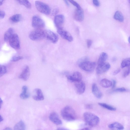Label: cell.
Instances as JSON below:
<instances>
[{
  "instance_id": "74e56055",
  "label": "cell",
  "mask_w": 130,
  "mask_h": 130,
  "mask_svg": "<svg viewBox=\"0 0 130 130\" xmlns=\"http://www.w3.org/2000/svg\"><path fill=\"white\" fill-rule=\"evenodd\" d=\"M120 71L121 70L120 69H117V70L114 71V72H113V75H115L117 74H118L120 72Z\"/></svg>"
},
{
  "instance_id": "1f68e13d",
  "label": "cell",
  "mask_w": 130,
  "mask_h": 130,
  "mask_svg": "<svg viewBox=\"0 0 130 130\" xmlns=\"http://www.w3.org/2000/svg\"><path fill=\"white\" fill-rule=\"evenodd\" d=\"M126 89L124 87H121L115 89L114 91L118 92H123L126 91Z\"/></svg>"
},
{
  "instance_id": "d4e9b609",
  "label": "cell",
  "mask_w": 130,
  "mask_h": 130,
  "mask_svg": "<svg viewBox=\"0 0 130 130\" xmlns=\"http://www.w3.org/2000/svg\"><path fill=\"white\" fill-rule=\"evenodd\" d=\"M114 18L116 20L122 22L124 21L123 16L121 12L119 11H117L114 15Z\"/></svg>"
},
{
  "instance_id": "7dc6e473",
  "label": "cell",
  "mask_w": 130,
  "mask_h": 130,
  "mask_svg": "<svg viewBox=\"0 0 130 130\" xmlns=\"http://www.w3.org/2000/svg\"><path fill=\"white\" fill-rule=\"evenodd\" d=\"M80 130H90L88 128H83L82 129Z\"/></svg>"
},
{
  "instance_id": "8fae6325",
  "label": "cell",
  "mask_w": 130,
  "mask_h": 130,
  "mask_svg": "<svg viewBox=\"0 0 130 130\" xmlns=\"http://www.w3.org/2000/svg\"><path fill=\"white\" fill-rule=\"evenodd\" d=\"M57 32L60 36L63 39L71 42L73 39L72 35L67 31L64 30L62 28L57 29Z\"/></svg>"
},
{
  "instance_id": "f1b7e54d",
  "label": "cell",
  "mask_w": 130,
  "mask_h": 130,
  "mask_svg": "<svg viewBox=\"0 0 130 130\" xmlns=\"http://www.w3.org/2000/svg\"><path fill=\"white\" fill-rule=\"evenodd\" d=\"M130 60L129 58H128L123 60L122 62L121 66L122 68L126 67H129L130 66Z\"/></svg>"
},
{
  "instance_id": "d590c367",
  "label": "cell",
  "mask_w": 130,
  "mask_h": 130,
  "mask_svg": "<svg viewBox=\"0 0 130 130\" xmlns=\"http://www.w3.org/2000/svg\"><path fill=\"white\" fill-rule=\"evenodd\" d=\"M92 41V40L90 39H88L87 41V44L88 48H89L91 46Z\"/></svg>"
},
{
  "instance_id": "d6a6232c",
  "label": "cell",
  "mask_w": 130,
  "mask_h": 130,
  "mask_svg": "<svg viewBox=\"0 0 130 130\" xmlns=\"http://www.w3.org/2000/svg\"><path fill=\"white\" fill-rule=\"evenodd\" d=\"M69 1L74 6L76 7L77 8H81L80 5L76 2L73 0H69Z\"/></svg>"
},
{
  "instance_id": "52a82bcc",
  "label": "cell",
  "mask_w": 130,
  "mask_h": 130,
  "mask_svg": "<svg viewBox=\"0 0 130 130\" xmlns=\"http://www.w3.org/2000/svg\"><path fill=\"white\" fill-rule=\"evenodd\" d=\"M10 46L15 49H18L20 48V43L19 38L18 35L13 34L9 40Z\"/></svg>"
},
{
  "instance_id": "60d3db41",
  "label": "cell",
  "mask_w": 130,
  "mask_h": 130,
  "mask_svg": "<svg viewBox=\"0 0 130 130\" xmlns=\"http://www.w3.org/2000/svg\"><path fill=\"white\" fill-rule=\"evenodd\" d=\"M56 130H68L66 129L63 128H58Z\"/></svg>"
},
{
  "instance_id": "44dd1931",
  "label": "cell",
  "mask_w": 130,
  "mask_h": 130,
  "mask_svg": "<svg viewBox=\"0 0 130 130\" xmlns=\"http://www.w3.org/2000/svg\"><path fill=\"white\" fill-rule=\"evenodd\" d=\"M14 34V30L12 28H9L6 32L4 35V41L7 42L9 40L10 38Z\"/></svg>"
},
{
  "instance_id": "bcb514c9",
  "label": "cell",
  "mask_w": 130,
  "mask_h": 130,
  "mask_svg": "<svg viewBox=\"0 0 130 130\" xmlns=\"http://www.w3.org/2000/svg\"><path fill=\"white\" fill-rule=\"evenodd\" d=\"M4 1L0 0V6H1L3 3Z\"/></svg>"
},
{
  "instance_id": "f546056e",
  "label": "cell",
  "mask_w": 130,
  "mask_h": 130,
  "mask_svg": "<svg viewBox=\"0 0 130 130\" xmlns=\"http://www.w3.org/2000/svg\"><path fill=\"white\" fill-rule=\"evenodd\" d=\"M7 72L6 68L5 66L0 65V77L6 73Z\"/></svg>"
},
{
  "instance_id": "2e32d148",
  "label": "cell",
  "mask_w": 130,
  "mask_h": 130,
  "mask_svg": "<svg viewBox=\"0 0 130 130\" xmlns=\"http://www.w3.org/2000/svg\"><path fill=\"white\" fill-rule=\"evenodd\" d=\"M36 94L32 96V98L37 101L43 100L44 99V96L41 90L40 89H35L34 91Z\"/></svg>"
},
{
  "instance_id": "cb8c5ba5",
  "label": "cell",
  "mask_w": 130,
  "mask_h": 130,
  "mask_svg": "<svg viewBox=\"0 0 130 130\" xmlns=\"http://www.w3.org/2000/svg\"><path fill=\"white\" fill-rule=\"evenodd\" d=\"M108 56L107 54L104 52L100 54L98 61V64H100L105 62L108 58Z\"/></svg>"
},
{
  "instance_id": "f35d334b",
  "label": "cell",
  "mask_w": 130,
  "mask_h": 130,
  "mask_svg": "<svg viewBox=\"0 0 130 130\" xmlns=\"http://www.w3.org/2000/svg\"><path fill=\"white\" fill-rule=\"evenodd\" d=\"M116 81L115 80H113L112 82V89L115 88L116 85Z\"/></svg>"
},
{
  "instance_id": "83f0119b",
  "label": "cell",
  "mask_w": 130,
  "mask_h": 130,
  "mask_svg": "<svg viewBox=\"0 0 130 130\" xmlns=\"http://www.w3.org/2000/svg\"><path fill=\"white\" fill-rule=\"evenodd\" d=\"M18 1L20 4L24 5L28 9H30L31 8V4L28 1L19 0Z\"/></svg>"
},
{
  "instance_id": "ab89813d",
  "label": "cell",
  "mask_w": 130,
  "mask_h": 130,
  "mask_svg": "<svg viewBox=\"0 0 130 130\" xmlns=\"http://www.w3.org/2000/svg\"><path fill=\"white\" fill-rule=\"evenodd\" d=\"M3 103V101L0 98V109L1 108Z\"/></svg>"
},
{
  "instance_id": "c3c4849f",
  "label": "cell",
  "mask_w": 130,
  "mask_h": 130,
  "mask_svg": "<svg viewBox=\"0 0 130 130\" xmlns=\"http://www.w3.org/2000/svg\"><path fill=\"white\" fill-rule=\"evenodd\" d=\"M128 41L129 43L130 42V37H129L128 39Z\"/></svg>"
},
{
  "instance_id": "5bb4252c",
  "label": "cell",
  "mask_w": 130,
  "mask_h": 130,
  "mask_svg": "<svg viewBox=\"0 0 130 130\" xmlns=\"http://www.w3.org/2000/svg\"><path fill=\"white\" fill-rule=\"evenodd\" d=\"M74 19L77 21L81 22L83 21L84 18V14L83 10L81 7L76 8L74 12Z\"/></svg>"
},
{
  "instance_id": "ee69618b",
  "label": "cell",
  "mask_w": 130,
  "mask_h": 130,
  "mask_svg": "<svg viewBox=\"0 0 130 130\" xmlns=\"http://www.w3.org/2000/svg\"><path fill=\"white\" fill-rule=\"evenodd\" d=\"M66 4L68 6L69 5V3L67 1L64 0V1Z\"/></svg>"
},
{
  "instance_id": "30bf717a",
  "label": "cell",
  "mask_w": 130,
  "mask_h": 130,
  "mask_svg": "<svg viewBox=\"0 0 130 130\" xmlns=\"http://www.w3.org/2000/svg\"><path fill=\"white\" fill-rule=\"evenodd\" d=\"M110 67V65L108 62H105L102 64L98 65L96 69L97 73L101 74L108 71Z\"/></svg>"
},
{
  "instance_id": "e0dca14e",
  "label": "cell",
  "mask_w": 130,
  "mask_h": 130,
  "mask_svg": "<svg viewBox=\"0 0 130 130\" xmlns=\"http://www.w3.org/2000/svg\"><path fill=\"white\" fill-rule=\"evenodd\" d=\"M30 76V70L28 66H26L24 68L19 76V78L25 81L28 79Z\"/></svg>"
},
{
  "instance_id": "ac0fdd59",
  "label": "cell",
  "mask_w": 130,
  "mask_h": 130,
  "mask_svg": "<svg viewBox=\"0 0 130 130\" xmlns=\"http://www.w3.org/2000/svg\"><path fill=\"white\" fill-rule=\"evenodd\" d=\"M92 91L93 94L97 98L100 99L102 97L103 94L95 83L92 85Z\"/></svg>"
},
{
  "instance_id": "f6af8a7d",
  "label": "cell",
  "mask_w": 130,
  "mask_h": 130,
  "mask_svg": "<svg viewBox=\"0 0 130 130\" xmlns=\"http://www.w3.org/2000/svg\"><path fill=\"white\" fill-rule=\"evenodd\" d=\"M3 118L2 116L0 115V123L3 120Z\"/></svg>"
},
{
  "instance_id": "3957f363",
  "label": "cell",
  "mask_w": 130,
  "mask_h": 130,
  "mask_svg": "<svg viewBox=\"0 0 130 130\" xmlns=\"http://www.w3.org/2000/svg\"><path fill=\"white\" fill-rule=\"evenodd\" d=\"M78 66L82 69L87 72H91L94 69L96 63L88 60L79 61Z\"/></svg>"
},
{
  "instance_id": "836d02e7",
  "label": "cell",
  "mask_w": 130,
  "mask_h": 130,
  "mask_svg": "<svg viewBox=\"0 0 130 130\" xmlns=\"http://www.w3.org/2000/svg\"><path fill=\"white\" fill-rule=\"evenodd\" d=\"M129 73L130 69L129 68L125 70L123 74V77L124 78L126 77L129 75Z\"/></svg>"
},
{
  "instance_id": "603a6c76",
  "label": "cell",
  "mask_w": 130,
  "mask_h": 130,
  "mask_svg": "<svg viewBox=\"0 0 130 130\" xmlns=\"http://www.w3.org/2000/svg\"><path fill=\"white\" fill-rule=\"evenodd\" d=\"M14 130H25V123L22 120H20L14 125Z\"/></svg>"
},
{
  "instance_id": "4316f807",
  "label": "cell",
  "mask_w": 130,
  "mask_h": 130,
  "mask_svg": "<svg viewBox=\"0 0 130 130\" xmlns=\"http://www.w3.org/2000/svg\"><path fill=\"white\" fill-rule=\"evenodd\" d=\"M98 104L100 106L109 110L115 111L116 110V108L115 107L106 103H99Z\"/></svg>"
},
{
  "instance_id": "484cf974",
  "label": "cell",
  "mask_w": 130,
  "mask_h": 130,
  "mask_svg": "<svg viewBox=\"0 0 130 130\" xmlns=\"http://www.w3.org/2000/svg\"><path fill=\"white\" fill-rule=\"evenodd\" d=\"M21 18L22 16L21 14H16L12 16L9 19L11 22L14 23H17L20 21Z\"/></svg>"
},
{
  "instance_id": "d6986e66",
  "label": "cell",
  "mask_w": 130,
  "mask_h": 130,
  "mask_svg": "<svg viewBox=\"0 0 130 130\" xmlns=\"http://www.w3.org/2000/svg\"><path fill=\"white\" fill-rule=\"evenodd\" d=\"M108 127L111 130H123L124 128L122 124L117 122H115L109 124Z\"/></svg>"
},
{
  "instance_id": "ba28073f",
  "label": "cell",
  "mask_w": 130,
  "mask_h": 130,
  "mask_svg": "<svg viewBox=\"0 0 130 130\" xmlns=\"http://www.w3.org/2000/svg\"><path fill=\"white\" fill-rule=\"evenodd\" d=\"M45 38L53 43H56L58 41V37L55 33L49 30L44 31Z\"/></svg>"
},
{
  "instance_id": "4fadbf2b",
  "label": "cell",
  "mask_w": 130,
  "mask_h": 130,
  "mask_svg": "<svg viewBox=\"0 0 130 130\" xmlns=\"http://www.w3.org/2000/svg\"><path fill=\"white\" fill-rule=\"evenodd\" d=\"M75 86L77 93L81 94L85 92L86 86L85 83L82 80L75 82Z\"/></svg>"
},
{
  "instance_id": "5b68a950",
  "label": "cell",
  "mask_w": 130,
  "mask_h": 130,
  "mask_svg": "<svg viewBox=\"0 0 130 130\" xmlns=\"http://www.w3.org/2000/svg\"><path fill=\"white\" fill-rule=\"evenodd\" d=\"M29 37L33 41L41 40L45 38L44 31L41 29H36L30 32Z\"/></svg>"
},
{
  "instance_id": "7402d4cb",
  "label": "cell",
  "mask_w": 130,
  "mask_h": 130,
  "mask_svg": "<svg viewBox=\"0 0 130 130\" xmlns=\"http://www.w3.org/2000/svg\"><path fill=\"white\" fill-rule=\"evenodd\" d=\"M100 84L103 87L107 88L112 86V82L107 79L104 78L101 80L100 82Z\"/></svg>"
},
{
  "instance_id": "9a60e30c",
  "label": "cell",
  "mask_w": 130,
  "mask_h": 130,
  "mask_svg": "<svg viewBox=\"0 0 130 130\" xmlns=\"http://www.w3.org/2000/svg\"><path fill=\"white\" fill-rule=\"evenodd\" d=\"M49 118L51 122L56 125H60L62 124V121L56 112L51 113L49 115Z\"/></svg>"
},
{
  "instance_id": "b9f144b4",
  "label": "cell",
  "mask_w": 130,
  "mask_h": 130,
  "mask_svg": "<svg viewBox=\"0 0 130 130\" xmlns=\"http://www.w3.org/2000/svg\"><path fill=\"white\" fill-rule=\"evenodd\" d=\"M86 107L88 108H91L92 107V106L90 104L86 106Z\"/></svg>"
},
{
  "instance_id": "9c48e42d",
  "label": "cell",
  "mask_w": 130,
  "mask_h": 130,
  "mask_svg": "<svg viewBox=\"0 0 130 130\" xmlns=\"http://www.w3.org/2000/svg\"><path fill=\"white\" fill-rule=\"evenodd\" d=\"M66 77L68 79L72 82H76L82 80V76L81 74L79 72H74L71 75H66Z\"/></svg>"
},
{
  "instance_id": "e575fe53",
  "label": "cell",
  "mask_w": 130,
  "mask_h": 130,
  "mask_svg": "<svg viewBox=\"0 0 130 130\" xmlns=\"http://www.w3.org/2000/svg\"><path fill=\"white\" fill-rule=\"evenodd\" d=\"M5 15V12L1 10H0V20L3 18Z\"/></svg>"
},
{
  "instance_id": "8d00e7d4",
  "label": "cell",
  "mask_w": 130,
  "mask_h": 130,
  "mask_svg": "<svg viewBox=\"0 0 130 130\" xmlns=\"http://www.w3.org/2000/svg\"><path fill=\"white\" fill-rule=\"evenodd\" d=\"M93 4L96 6H99L100 3L98 0H93Z\"/></svg>"
},
{
  "instance_id": "4dcf8cb0",
  "label": "cell",
  "mask_w": 130,
  "mask_h": 130,
  "mask_svg": "<svg viewBox=\"0 0 130 130\" xmlns=\"http://www.w3.org/2000/svg\"><path fill=\"white\" fill-rule=\"evenodd\" d=\"M23 57L21 56H14L11 59V61L13 62L18 61L23 59Z\"/></svg>"
},
{
  "instance_id": "7a4b0ae2",
  "label": "cell",
  "mask_w": 130,
  "mask_h": 130,
  "mask_svg": "<svg viewBox=\"0 0 130 130\" xmlns=\"http://www.w3.org/2000/svg\"><path fill=\"white\" fill-rule=\"evenodd\" d=\"M84 117L86 123L89 126L93 127L97 125L100 121L99 118L95 114L89 112L84 114Z\"/></svg>"
},
{
  "instance_id": "7c38bea8",
  "label": "cell",
  "mask_w": 130,
  "mask_h": 130,
  "mask_svg": "<svg viewBox=\"0 0 130 130\" xmlns=\"http://www.w3.org/2000/svg\"><path fill=\"white\" fill-rule=\"evenodd\" d=\"M64 19V17L62 14L57 15L55 17L54 19V23L57 29L62 28Z\"/></svg>"
},
{
  "instance_id": "7bdbcfd3",
  "label": "cell",
  "mask_w": 130,
  "mask_h": 130,
  "mask_svg": "<svg viewBox=\"0 0 130 130\" xmlns=\"http://www.w3.org/2000/svg\"><path fill=\"white\" fill-rule=\"evenodd\" d=\"M3 130H13L11 128L9 127H6Z\"/></svg>"
},
{
  "instance_id": "8992f818",
  "label": "cell",
  "mask_w": 130,
  "mask_h": 130,
  "mask_svg": "<svg viewBox=\"0 0 130 130\" xmlns=\"http://www.w3.org/2000/svg\"><path fill=\"white\" fill-rule=\"evenodd\" d=\"M32 25L36 29H41L45 27V24L42 19L38 16L35 15L32 18Z\"/></svg>"
},
{
  "instance_id": "6da1fadb",
  "label": "cell",
  "mask_w": 130,
  "mask_h": 130,
  "mask_svg": "<svg viewBox=\"0 0 130 130\" xmlns=\"http://www.w3.org/2000/svg\"><path fill=\"white\" fill-rule=\"evenodd\" d=\"M61 114L63 118L66 120L71 121L76 118V114L74 109L71 107L67 106L61 110Z\"/></svg>"
},
{
  "instance_id": "277c9868",
  "label": "cell",
  "mask_w": 130,
  "mask_h": 130,
  "mask_svg": "<svg viewBox=\"0 0 130 130\" xmlns=\"http://www.w3.org/2000/svg\"><path fill=\"white\" fill-rule=\"evenodd\" d=\"M35 5L37 10L40 12L46 14H49L51 12L50 7L47 4L42 2L36 1Z\"/></svg>"
},
{
  "instance_id": "ffe728a7",
  "label": "cell",
  "mask_w": 130,
  "mask_h": 130,
  "mask_svg": "<svg viewBox=\"0 0 130 130\" xmlns=\"http://www.w3.org/2000/svg\"><path fill=\"white\" fill-rule=\"evenodd\" d=\"M28 87L26 86H24L22 88V92L21 93L20 96L23 99L28 98L30 96V94L28 91Z\"/></svg>"
}]
</instances>
